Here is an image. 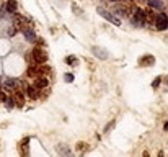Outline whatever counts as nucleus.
<instances>
[{"instance_id": "obj_5", "label": "nucleus", "mask_w": 168, "mask_h": 157, "mask_svg": "<svg viewBox=\"0 0 168 157\" xmlns=\"http://www.w3.org/2000/svg\"><path fill=\"white\" fill-rule=\"evenodd\" d=\"M21 89V82L17 80V78H7L3 82V90L5 92H15V90H20Z\"/></svg>"}, {"instance_id": "obj_7", "label": "nucleus", "mask_w": 168, "mask_h": 157, "mask_svg": "<svg viewBox=\"0 0 168 157\" xmlns=\"http://www.w3.org/2000/svg\"><path fill=\"white\" fill-rule=\"evenodd\" d=\"M47 85H49V78L46 75H39V77H34V87L36 89H47Z\"/></svg>"}, {"instance_id": "obj_2", "label": "nucleus", "mask_w": 168, "mask_h": 157, "mask_svg": "<svg viewBox=\"0 0 168 157\" xmlns=\"http://www.w3.org/2000/svg\"><path fill=\"white\" fill-rule=\"evenodd\" d=\"M96 12L100 13V17H103L105 20H108L109 23H113L114 26H121V20H119L118 17H116L114 13H109L108 10H105V8H100V7L96 8Z\"/></svg>"}, {"instance_id": "obj_9", "label": "nucleus", "mask_w": 168, "mask_h": 157, "mask_svg": "<svg viewBox=\"0 0 168 157\" xmlns=\"http://www.w3.org/2000/svg\"><path fill=\"white\" fill-rule=\"evenodd\" d=\"M12 97H13V102H15L17 106H20V108H21V106L25 105V97H23V94H21L20 90H15Z\"/></svg>"}, {"instance_id": "obj_22", "label": "nucleus", "mask_w": 168, "mask_h": 157, "mask_svg": "<svg viewBox=\"0 0 168 157\" xmlns=\"http://www.w3.org/2000/svg\"><path fill=\"white\" fill-rule=\"evenodd\" d=\"M3 100H5V94H3L2 90H0V102H3Z\"/></svg>"}, {"instance_id": "obj_11", "label": "nucleus", "mask_w": 168, "mask_h": 157, "mask_svg": "<svg viewBox=\"0 0 168 157\" xmlns=\"http://www.w3.org/2000/svg\"><path fill=\"white\" fill-rule=\"evenodd\" d=\"M147 2H149V7L153 8V10H160V12H162L165 8V2H163V0H147Z\"/></svg>"}, {"instance_id": "obj_14", "label": "nucleus", "mask_w": 168, "mask_h": 157, "mask_svg": "<svg viewBox=\"0 0 168 157\" xmlns=\"http://www.w3.org/2000/svg\"><path fill=\"white\" fill-rule=\"evenodd\" d=\"M38 92H39V89H36L34 85H33V87H26V95L30 97L31 100H34V98H38V97H39Z\"/></svg>"}, {"instance_id": "obj_17", "label": "nucleus", "mask_w": 168, "mask_h": 157, "mask_svg": "<svg viewBox=\"0 0 168 157\" xmlns=\"http://www.w3.org/2000/svg\"><path fill=\"white\" fill-rule=\"evenodd\" d=\"M3 102H5V106H7V108H8V110H12L13 106H15V102H13V97H8V98H5Z\"/></svg>"}, {"instance_id": "obj_24", "label": "nucleus", "mask_w": 168, "mask_h": 157, "mask_svg": "<svg viewBox=\"0 0 168 157\" xmlns=\"http://www.w3.org/2000/svg\"><path fill=\"white\" fill-rule=\"evenodd\" d=\"M103 2H116V0H103Z\"/></svg>"}, {"instance_id": "obj_6", "label": "nucleus", "mask_w": 168, "mask_h": 157, "mask_svg": "<svg viewBox=\"0 0 168 157\" xmlns=\"http://www.w3.org/2000/svg\"><path fill=\"white\" fill-rule=\"evenodd\" d=\"M91 53H93L95 58H98V59H101V61H106V59H108V51H106L105 48L93 46V48H91Z\"/></svg>"}, {"instance_id": "obj_4", "label": "nucleus", "mask_w": 168, "mask_h": 157, "mask_svg": "<svg viewBox=\"0 0 168 157\" xmlns=\"http://www.w3.org/2000/svg\"><path fill=\"white\" fill-rule=\"evenodd\" d=\"M31 58H33L34 64H46L47 62V53H44L39 48H34L31 51Z\"/></svg>"}, {"instance_id": "obj_3", "label": "nucleus", "mask_w": 168, "mask_h": 157, "mask_svg": "<svg viewBox=\"0 0 168 157\" xmlns=\"http://www.w3.org/2000/svg\"><path fill=\"white\" fill-rule=\"evenodd\" d=\"M153 25H155V28H157V30H160V31L168 30V17L165 15L163 12L157 13V17H155V21H153Z\"/></svg>"}, {"instance_id": "obj_19", "label": "nucleus", "mask_w": 168, "mask_h": 157, "mask_svg": "<svg viewBox=\"0 0 168 157\" xmlns=\"http://www.w3.org/2000/svg\"><path fill=\"white\" fill-rule=\"evenodd\" d=\"M160 82H162V77H157V78H155V80H153V82H152V87H153V89H157V87H158V85H160Z\"/></svg>"}, {"instance_id": "obj_15", "label": "nucleus", "mask_w": 168, "mask_h": 157, "mask_svg": "<svg viewBox=\"0 0 168 157\" xmlns=\"http://www.w3.org/2000/svg\"><path fill=\"white\" fill-rule=\"evenodd\" d=\"M28 142H30V139H28V138H25L23 141L20 142V152L25 154V155L28 154Z\"/></svg>"}, {"instance_id": "obj_21", "label": "nucleus", "mask_w": 168, "mask_h": 157, "mask_svg": "<svg viewBox=\"0 0 168 157\" xmlns=\"http://www.w3.org/2000/svg\"><path fill=\"white\" fill-rule=\"evenodd\" d=\"M57 151H59V152H64V154H69V149H65V147H57Z\"/></svg>"}, {"instance_id": "obj_12", "label": "nucleus", "mask_w": 168, "mask_h": 157, "mask_svg": "<svg viewBox=\"0 0 168 157\" xmlns=\"http://www.w3.org/2000/svg\"><path fill=\"white\" fill-rule=\"evenodd\" d=\"M114 12L118 13L119 17H127V15H129V8L126 7V3H122V5H114Z\"/></svg>"}, {"instance_id": "obj_10", "label": "nucleus", "mask_w": 168, "mask_h": 157, "mask_svg": "<svg viewBox=\"0 0 168 157\" xmlns=\"http://www.w3.org/2000/svg\"><path fill=\"white\" fill-rule=\"evenodd\" d=\"M21 33L25 34L26 41H30V43H34L36 41V34L33 31V28H21Z\"/></svg>"}, {"instance_id": "obj_25", "label": "nucleus", "mask_w": 168, "mask_h": 157, "mask_svg": "<svg viewBox=\"0 0 168 157\" xmlns=\"http://www.w3.org/2000/svg\"><path fill=\"white\" fill-rule=\"evenodd\" d=\"M165 82H166V84H168V77H165Z\"/></svg>"}, {"instance_id": "obj_16", "label": "nucleus", "mask_w": 168, "mask_h": 157, "mask_svg": "<svg viewBox=\"0 0 168 157\" xmlns=\"http://www.w3.org/2000/svg\"><path fill=\"white\" fill-rule=\"evenodd\" d=\"M65 62H67L69 66H77V64H78V59L75 58V56H67V58H65Z\"/></svg>"}, {"instance_id": "obj_1", "label": "nucleus", "mask_w": 168, "mask_h": 157, "mask_svg": "<svg viewBox=\"0 0 168 157\" xmlns=\"http://www.w3.org/2000/svg\"><path fill=\"white\" fill-rule=\"evenodd\" d=\"M134 15H132V23L136 26H144L145 21H147V15H145V12L141 10V8H132Z\"/></svg>"}, {"instance_id": "obj_13", "label": "nucleus", "mask_w": 168, "mask_h": 157, "mask_svg": "<svg viewBox=\"0 0 168 157\" xmlns=\"http://www.w3.org/2000/svg\"><path fill=\"white\" fill-rule=\"evenodd\" d=\"M5 8H7V12H8V13H17V10H18V3H17V0H7Z\"/></svg>"}, {"instance_id": "obj_20", "label": "nucleus", "mask_w": 168, "mask_h": 157, "mask_svg": "<svg viewBox=\"0 0 168 157\" xmlns=\"http://www.w3.org/2000/svg\"><path fill=\"white\" fill-rule=\"evenodd\" d=\"M113 126H114V121H111V123H108V124H106V128H105V133H108V131L111 129Z\"/></svg>"}, {"instance_id": "obj_23", "label": "nucleus", "mask_w": 168, "mask_h": 157, "mask_svg": "<svg viewBox=\"0 0 168 157\" xmlns=\"http://www.w3.org/2000/svg\"><path fill=\"white\" fill-rule=\"evenodd\" d=\"M163 129H165V131H168V123H165V124H163Z\"/></svg>"}, {"instance_id": "obj_8", "label": "nucleus", "mask_w": 168, "mask_h": 157, "mask_svg": "<svg viewBox=\"0 0 168 157\" xmlns=\"http://www.w3.org/2000/svg\"><path fill=\"white\" fill-rule=\"evenodd\" d=\"M153 62H155V58H153L152 54H147V56H142V58L139 59V66L147 67V66H152Z\"/></svg>"}, {"instance_id": "obj_18", "label": "nucleus", "mask_w": 168, "mask_h": 157, "mask_svg": "<svg viewBox=\"0 0 168 157\" xmlns=\"http://www.w3.org/2000/svg\"><path fill=\"white\" fill-rule=\"evenodd\" d=\"M64 80L67 82V84L74 82V75H72V74H65V75H64Z\"/></svg>"}]
</instances>
